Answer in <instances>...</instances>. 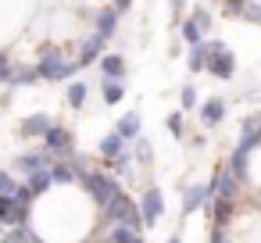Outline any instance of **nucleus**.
I'll return each instance as SVG.
<instances>
[{
    "label": "nucleus",
    "instance_id": "16",
    "mask_svg": "<svg viewBox=\"0 0 261 243\" xmlns=\"http://www.w3.org/2000/svg\"><path fill=\"white\" fill-rule=\"evenodd\" d=\"M100 93H104V104H122V97H125V79H104V75H100Z\"/></svg>",
    "mask_w": 261,
    "mask_h": 243
},
{
    "label": "nucleus",
    "instance_id": "14",
    "mask_svg": "<svg viewBox=\"0 0 261 243\" xmlns=\"http://www.w3.org/2000/svg\"><path fill=\"white\" fill-rule=\"evenodd\" d=\"M97 65H100V75L104 79H122L125 75V58L122 54H100Z\"/></svg>",
    "mask_w": 261,
    "mask_h": 243
},
{
    "label": "nucleus",
    "instance_id": "10",
    "mask_svg": "<svg viewBox=\"0 0 261 243\" xmlns=\"http://www.w3.org/2000/svg\"><path fill=\"white\" fill-rule=\"evenodd\" d=\"M104 43H108V40H104V36H97V33H93V36H86V40H83V47H79V58H75V65H79V68L93 65V61L104 54Z\"/></svg>",
    "mask_w": 261,
    "mask_h": 243
},
{
    "label": "nucleus",
    "instance_id": "31",
    "mask_svg": "<svg viewBox=\"0 0 261 243\" xmlns=\"http://www.w3.org/2000/svg\"><path fill=\"white\" fill-rule=\"evenodd\" d=\"M190 18H193V22L200 25V33H204V40H207V33H211V22H215V18H211V15H207L204 8H193V15H190Z\"/></svg>",
    "mask_w": 261,
    "mask_h": 243
},
{
    "label": "nucleus",
    "instance_id": "17",
    "mask_svg": "<svg viewBox=\"0 0 261 243\" xmlns=\"http://www.w3.org/2000/svg\"><path fill=\"white\" fill-rule=\"evenodd\" d=\"M207 207L215 211V222H218V229L232 222V200H222V197H211V200H207Z\"/></svg>",
    "mask_w": 261,
    "mask_h": 243
},
{
    "label": "nucleus",
    "instance_id": "5",
    "mask_svg": "<svg viewBox=\"0 0 261 243\" xmlns=\"http://www.w3.org/2000/svg\"><path fill=\"white\" fill-rule=\"evenodd\" d=\"M204 72L215 75V79H232V75H236V54H232L229 47L218 50V54H207V58H204Z\"/></svg>",
    "mask_w": 261,
    "mask_h": 243
},
{
    "label": "nucleus",
    "instance_id": "35",
    "mask_svg": "<svg viewBox=\"0 0 261 243\" xmlns=\"http://www.w3.org/2000/svg\"><path fill=\"white\" fill-rule=\"evenodd\" d=\"M15 190V179H11V172H4L0 168V193H11Z\"/></svg>",
    "mask_w": 261,
    "mask_h": 243
},
{
    "label": "nucleus",
    "instance_id": "24",
    "mask_svg": "<svg viewBox=\"0 0 261 243\" xmlns=\"http://www.w3.org/2000/svg\"><path fill=\"white\" fill-rule=\"evenodd\" d=\"M4 243H36V236H33L29 225H11V229L4 232Z\"/></svg>",
    "mask_w": 261,
    "mask_h": 243
},
{
    "label": "nucleus",
    "instance_id": "23",
    "mask_svg": "<svg viewBox=\"0 0 261 243\" xmlns=\"http://www.w3.org/2000/svg\"><path fill=\"white\" fill-rule=\"evenodd\" d=\"M50 179L68 186V182L75 179V168H72V161H65V157H61V161H54V165H50Z\"/></svg>",
    "mask_w": 261,
    "mask_h": 243
},
{
    "label": "nucleus",
    "instance_id": "6",
    "mask_svg": "<svg viewBox=\"0 0 261 243\" xmlns=\"http://www.w3.org/2000/svg\"><path fill=\"white\" fill-rule=\"evenodd\" d=\"M43 147H47L54 157H58V154L65 157V154H72V147H75V136H72L68 129H61V125H50V129L43 132Z\"/></svg>",
    "mask_w": 261,
    "mask_h": 243
},
{
    "label": "nucleus",
    "instance_id": "25",
    "mask_svg": "<svg viewBox=\"0 0 261 243\" xmlns=\"http://www.w3.org/2000/svg\"><path fill=\"white\" fill-rule=\"evenodd\" d=\"M197 104H200V97H197V86H182L179 90V111H197Z\"/></svg>",
    "mask_w": 261,
    "mask_h": 243
},
{
    "label": "nucleus",
    "instance_id": "32",
    "mask_svg": "<svg viewBox=\"0 0 261 243\" xmlns=\"http://www.w3.org/2000/svg\"><path fill=\"white\" fill-rule=\"evenodd\" d=\"M243 18L254 22V25H261V0H250V4H243Z\"/></svg>",
    "mask_w": 261,
    "mask_h": 243
},
{
    "label": "nucleus",
    "instance_id": "9",
    "mask_svg": "<svg viewBox=\"0 0 261 243\" xmlns=\"http://www.w3.org/2000/svg\"><path fill=\"white\" fill-rule=\"evenodd\" d=\"M118 18H122V11H115V8L97 11V15H93V33H97V36H104V40H111V36H115V29H118Z\"/></svg>",
    "mask_w": 261,
    "mask_h": 243
},
{
    "label": "nucleus",
    "instance_id": "33",
    "mask_svg": "<svg viewBox=\"0 0 261 243\" xmlns=\"http://www.w3.org/2000/svg\"><path fill=\"white\" fill-rule=\"evenodd\" d=\"M11 72H15V65H11V58H8V50H0V83H11Z\"/></svg>",
    "mask_w": 261,
    "mask_h": 243
},
{
    "label": "nucleus",
    "instance_id": "39",
    "mask_svg": "<svg viewBox=\"0 0 261 243\" xmlns=\"http://www.w3.org/2000/svg\"><path fill=\"white\" fill-rule=\"evenodd\" d=\"M133 243H143V239H140V236H136V239H133Z\"/></svg>",
    "mask_w": 261,
    "mask_h": 243
},
{
    "label": "nucleus",
    "instance_id": "7",
    "mask_svg": "<svg viewBox=\"0 0 261 243\" xmlns=\"http://www.w3.org/2000/svg\"><path fill=\"white\" fill-rule=\"evenodd\" d=\"M197 111H200V125H204V129H215V125H222V118H225V100H222V97H207L204 104H197Z\"/></svg>",
    "mask_w": 261,
    "mask_h": 243
},
{
    "label": "nucleus",
    "instance_id": "18",
    "mask_svg": "<svg viewBox=\"0 0 261 243\" xmlns=\"http://www.w3.org/2000/svg\"><path fill=\"white\" fill-rule=\"evenodd\" d=\"M175 33H179V40H182L186 47H190V43H200V40H204V33H200V25H197L193 18H182Z\"/></svg>",
    "mask_w": 261,
    "mask_h": 243
},
{
    "label": "nucleus",
    "instance_id": "11",
    "mask_svg": "<svg viewBox=\"0 0 261 243\" xmlns=\"http://www.w3.org/2000/svg\"><path fill=\"white\" fill-rule=\"evenodd\" d=\"M211 186H215V197H222V200H236V193H240V179H236L229 168H222Z\"/></svg>",
    "mask_w": 261,
    "mask_h": 243
},
{
    "label": "nucleus",
    "instance_id": "26",
    "mask_svg": "<svg viewBox=\"0 0 261 243\" xmlns=\"http://www.w3.org/2000/svg\"><path fill=\"white\" fill-rule=\"evenodd\" d=\"M122 147H125V140H122V136H118V132H108V136H104V140H100V154H104V157H108V161H111V157H115V154H118V150H122Z\"/></svg>",
    "mask_w": 261,
    "mask_h": 243
},
{
    "label": "nucleus",
    "instance_id": "30",
    "mask_svg": "<svg viewBox=\"0 0 261 243\" xmlns=\"http://www.w3.org/2000/svg\"><path fill=\"white\" fill-rule=\"evenodd\" d=\"M136 236H140V232L129 229V225H115V229H111V243H133Z\"/></svg>",
    "mask_w": 261,
    "mask_h": 243
},
{
    "label": "nucleus",
    "instance_id": "22",
    "mask_svg": "<svg viewBox=\"0 0 261 243\" xmlns=\"http://www.w3.org/2000/svg\"><path fill=\"white\" fill-rule=\"evenodd\" d=\"M204 58H207V54H204V40L186 47V65H190V72H204Z\"/></svg>",
    "mask_w": 261,
    "mask_h": 243
},
{
    "label": "nucleus",
    "instance_id": "4",
    "mask_svg": "<svg viewBox=\"0 0 261 243\" xmlns=\"http://www.w3.org/2000/svg\"><path fill=\"white\" fill-rule=\"evenodd\" d=\"M165 214V197H161V190L158 186H147L143 190V197H140V218H143V225H158V218Z\"/></svg>",
    "mask_w": 261,
    "mask_h": 243
},
{
    "label": "nucleus",
    "instance_id": "12",
    "mask_svg": "<svg viewBox=\"0 0 261 243\" xmlns=\"http://www.w3.org/2000/svg\"><path fill=\"white\" fill-rule=\"evenodd\" d=\"M50 125H54V118H50V115H43V111H36V115L22 118V125H18V129H22V136H33V140L40 136V140H43V132H47Z\"/></svg>",
    "mask_w": 261,
    "mask_h": 243
},
{
    "label": "nucleus",
    "instance_id": "36",
    "mask_svg": "<svg viewBox=\"0 0 261 243\" xmlns=\"http://www.w3.org/2000/svg\"><path fill=\"white\" fill-rule=\"evenodd\" d=\"M111 8H115V11H122V15H125V11H129V8H133V0H111Z\"/></svg>",
    "mask_w": 261,
    "mask_h": 243
},
{
    "label": "nucleus",
    "instance_id": "20",
    "mask_svg": "<svg viewBox=\"0 0 261 243\" xmlns=\"http://www.w3.org/2000/svg\"><path fill=\"white\" fill-rule=\"evenodd\" d=\"M133 161H140V165H150L154 161V147H150V140L143 132L133 140Z\"/></svg>",
    "mask_w": 261,
    "mask_h": 243
},
{
    "label": "nucleus",
    "instance_id": "28",
    "mask_svg": "<svg viewBox=\"0 0 261 243\" xmlns=\"http://www.w3.org/2000/svg\"><path fill=\"white\" fill-rule=\"evenodd\" d=\"M165 125H168V132H172L175 140H182V132H186V122H182V111H172V115L165 118Z\"/></svg>",
    "mask_w": 261,
    "mask_h": 243
},
{
    "label": "nucleus",
    "instance_id": "37",
    "mask_svg": "<svg viewBox=\"0 0 261 243\" xmlns=\"http://www.w3.org/2000/svg\"><path fill=\"white\" fill-rule=\"evenodd\" d=\"M211 243H229V236H225L222 229H215V232H211Z\"/></svg>",
    "mask_w": 261,
    "mask_h": 243
},
{
    "label": "nucleus",
    "instance_id": "34",
    "mask_svg": "<svg viewBox=\"0 0 261 243\" xmlns=\"http://www.w3.org/2000/svg\"><path fill=\"white\" fill-rule=\"evenodd\" d=\"M168 4H172V33H175L182 22V11H186V0H168Z\"/></svg>",
    "mask_w": 261,
    "mask_h": 243
},
{
    "label": "nucleus",
    "instance_id": "40",
    "mask_svg": "<svg viewBox=\"0 0 261 243\" xmlns=\"http://www.w3.org/2000/svg\"><path fill=\"white\" fill-rule=\"evenodd\" d=\"M36 243H43V239H36Z\"/></svg>",
    "mask_w": 261,
    "mask_h": 243
},
{
    "label": "nucleus",
    "instance_id": "1",
    "mask_svg": "<svg viewBox=\"0 0 261 243\" xmlns=\"http://www.w3.org/2000/svg\"><path fill=\"white\" fill-rule=\"evenodd\" d=\"M75 72H79V65H75V61H65V54H61L58 47H43V50H40L36 75H40L43 83H65V79H72Z\"/></svg>",
    "mask_w": 261,
    "mask_h": 243
},
{
    "label": "nucleus",
    "instance_id": "19",
    "mask_svg": "<svg viewBox=\"0 0 261 243\" xmlns=\"http://www.w3.org/2000/svg\"><path fill=\"white\" fill-rule=\"evenodd\" d=\"M86 97H90V86L86 83H68V90H65V100H68V107H83L86 104Z\"/></svg>",
    "mask_w": 261,
    "mask_h": 243
},
{
    "label": "nucleus",
    "instance_id": "3",
    "mask_svg": "<svg viewBox=\"0 0 261 243\" xmlns=\"http://www.w3.org/2000/svg\"><path fill=\"white\" fill-rule=\"evenodd\" d=\"M104 218L115 222V225H129V229H136V232H140V225H143V218H140V204H133V200L122 197V193L104 207Z\"/></svg>",
    "mask_w": 261,
    "mask_h": 243
},
{
    "label": "nucleus",
    "instance_id": "27",
    "mask_svg": "<svg viewBox=\"0 0 261 243\" xmlns=\"http://www.w3.org/2000/svg\"><path fill=\"white\" fill-rule=\"evenodd\" d=\"M33 83H40L36 68H15V72H11V83H8V86H33Z\"/></svg>",
    "mask_w": 261,
    "mask_h": 243
},
{
    "label": "nucleus",
    "instance_id": "8",
    "mask_svg": "<svg viewBox=\"0 0 261 243\" xmlns=\"http://www.w3.org/2000/svg\"><path fill=\"white\" fill-rule=\"evenodd\" d=\"M215 197V186H190V190H182V214H193L197 207H204L207 200Z\"/></svg>",
    "mask_w": 261,
    "mask_h": 243
},
{
    "label": "nucleus",
    "instance_id": "29",
    "mask_svg": "<svg viewBox=\"0 0 261 243\" xmlns=\"http://www.w3.org/2000/svg\"><path fill=\"white\" fill-rule=\"evenodd\" d=\"M11 200H15V204H25V207H29V204L36 200V193L29 190V182H22V186L15 182V190H11Z\"/></svg>",
    "mask_w": 261,
    "mask_h": 243
},
{
    "label": "nucleus",
    "instance_id": "38",
    "mask_svg": "<svg viewBox=\"0 0 261 243\" xmlns=\"http://www.w3.org/2000/svg\"><path fill=\"white\" fill-rule=\"evenodd\" d=\"M168 243H182V239H179V236H172V239H168Z\"/></svg>",
    "mask_w": 261,
    "mask_h": 243
},
{
    "label": "nucleus",
    "instance_id": "21",
    "mask_svg": "<svg viewBox=\"0 0 261 243\" xmlns=\"http://www.w3.org/2000/svg\"><path fill=\"white\" fill-rule=\"evenodd\" d=\"M50 168H40V172H29V190L36 193V197H43L47 190H50Z\"/></svg>",
    "mask_w": 261,
    "mask_h": 243
},
{
    "label": "nucleus",
    "instance_id": "2",
    "mask_svg": "<svg viewBox=\"0 0 261 243\" xmlns=\"http://www.w3.org/2000/svg\"><path fill=\"white\" fill-rule=\"evenodd\" d=\"M83 186L90 190V197H93V204H97L100 211L122 193L118 179H115V175H104V172H86V175H83Z\"/></svg>",
    "mask_w": 261,
    "mask_h": 243
},
{
    "label": "nucleus",
    "instance_id": "13",
    "mask_svg": "<svg viewBox=\"0 0 261 243\" xmlns=\"http://www.w3.org/2000/svg\"><path fill=\"white\" fill-rule=\"evenodd\" d=\"M140 129H143V118H140V111H125L122 118H118V125H115V132L129 143V140H136L140 136Z\"/></svg>",
    "mask_w": 261,
    "mask_h": 243
},
{
    "label": "nucleus",
    "instance_id": "15",
    "mask_svg": "<svg viewBox=\"0 0 261 243\" xmlns=\"http://www.w3.org/2000/svg\"><path fill=\"white\" fill-rule=\"evenodd\" d=\"M54 165V154L50 150H40V154H22L18 157V168L29 175V172H40V168H50Z\"/></svg>",
    "mask_w": 261,
    "mask_h": 243
}]
</instances>
